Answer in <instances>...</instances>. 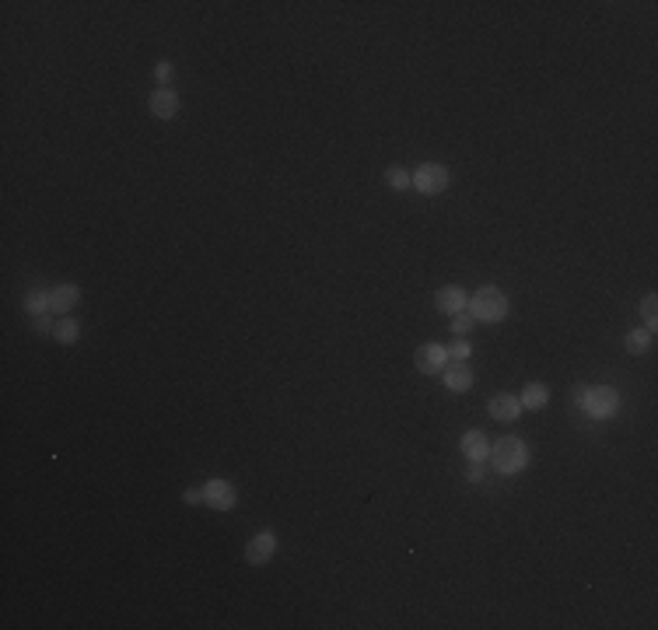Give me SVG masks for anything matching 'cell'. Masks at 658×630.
I'll return each mask as SVG.
<instances>
[{"instance_id": "6da1fadb", "label": "cell", "mask_w": 658, "mask_h": 630, "mask_svg": "<svg viewBox=\"0 0 658 630\" xmlns=\"http://www.w3.org/2000/svg\"><path fill=\"white\" fill-rule=\"evenodd\" d=\"M494 463H498L501 473H518V470H525V463H529L525 442H522V438H501V442L494 445Z\"/></svg>"}, {"instance_id": "7a4b0ae2", "label": "cell", "mask_w": 658, "mask_h": 630, "mask_svg": "<svg viewBox=\"0 0 658 630\" xmlns=\"http://www.w3.org/2000/svg\"><path fill=\"white\" fill-rule=\"evenodd\" d=\"M473 315L484 322H501L508 315V298L498 287H480L473 298Z\"/></svg>"}, {"instance_id": "3957f363", "label": "cell", "mask_w": 658, "mask_h": 630, "mask_svg": "<svg viewBox=\"0 0 658 630\" xmlns=\"http://www.w3.org/2000/svg\"><path fill=\"white\" fill-rule=\"evenodd\" d=\"M585 406H588L592 417H613L616 406H620V396H616V389L599 385V389H588V392H585Z\"/></svg>"}, {"instance_id": "277c9868", "label": "cell", "mask_w": 658, "mask_h": 630, "mask_svg": "<svg viewBox=\"0 0 658 630\" xmlns=\"http://www.w3.org/2000/svg\"><path fill=\"white\" fill-rule=\"evenodd\" d=\"M413 186L420 193H442L449 186V168L445 165H420L413 172Z\"/></svg>"}, {"instance_id": "5b68a950", "label": "cell", "mask_w": 658, "mask_h": 630, "mask_svg": "<svg viewBox=\"0 0 658 630\" xmlns=\"http://www.w3.org/2000/svg\"><path fill=\"white\" fill-rule=\"evenodd\" d=\"M445 364H449V350H445V347H438V343H424V347L417 350V368H420L424 375L442 371Z\"/></svg>"}, {"instance_id": "8992f818", "label": "cell", "mask_w": 658, "mask_h": 630, "mask_svg": "<svg viewBox=\"0 0 658 630\" xmlns=\"http://www.w3.org/2000/svg\"><path fill=\"white\" fill-rule=\"evenodd\" d=\"M203 501H207L210 508H217V511H228V508L235 504V490H232V483H225V480H210V483L203 487Z\"/></svg>"}, {"instance_id": "52a82bcc", "label": "cell", "mask_w": 658, "mask_h": 630, "mask_svg": "<svg viewBox=\"0 0 658 630\" xmlns=\"http://www.w3.org/2000/svg\"><path fill=\"white\" fill-rule=\"evenodd\" d=\"M442 371H445V385H449L452 392H466V389L473 385V371H470L466 361H449Z\"/></svg>"}, {"instance_id": "ba28073f", "label": "cell", "mask_w": 658, "mask_h": 630, "mask_svg": "<svg viewBox=\"0 0 658 630\" xmlns=\"http://www.w3.org/2000/svg\"><path fill=\"white\" fill-rule=\"evenodd\" d=\"M274 550H277V536H274V532H260V536L249 543L246 560H249V564H267V560L274 557Z\"/></svg>"}, {"instance_id": "9c48e42d", "label": "cell", "mask_w": 658, "mask_h": 630, "mask_svg": "<svg viewBox=\"0 0 658 630\" xmlns=\"http://www.w3.org/2000/svg\"><path fill=\"white\" fill-rule=\"evenodd\" d=\"M77 298H81V291H77L74 284H57V287L50 291V308L60 312V315H67V312L77 305Z\"/></svg>"}, {"instance_id": "30bf717a", "label": "cell", "mask_w": 658, "mask_h": 630, "mask_svg": "<svg viewBox=\"0 0 658 630\" xmlns=\"http://www.w3.org/2000/svg\"><path fill=\"white\" fill-rule=\"evenodd\" d=\"M175 109H179V98H175L172 88H158V91L151 95V112H154L158 119H172Z\"/></svg>"}, {"instance_id": "8fae6325", "label": "cell", "mask_w": 658, "mask_h": 630, "mask_svg": "<svg viewBox=\"0 0 658 630\" xmlns=\"http://www.w3.org/2000/svg\"><path fill=\"white\" fill-rule=\"evenodd\" d=\"M491 417L494 420H515L518 417V410H522V403L515 399V396H508V392H498L494 399H491Z\"/></svg>"}, {"instance_id": "7c38bea8", "label": "cell", "mask_w": 658, "mask_h": 630, "mask_svg": "<svg viewBox=\"0 0 658 630\" xmlns=\"http://www.w3.org/2000/svg\"><path fill=\"white\" fill-rule=\"evenodd\" d=\"M438 308H442L445 315H456L466 308V294L459 287H442V294H438Z\"/></svg>"}, {"instance_id": "4fadbf2b", "label": "cell", "mask_w": 658, "mask_h": 630, "mask_svg": "<svg viewBox=\"0 0 658 630\" xmlns=\"http://www.w3.org/2000/svg\"><path fill=\"white\" fill-rule=\"evenodd\" d=\"M546 396H550V389L543 382H532V385H525V392H522L518 403H525L529 410H539V406H546Z\"/></svg>"}, {"instance_id": "5bb4252c", "label": "cell", "mask_w": 658, "mask_h": 630, "mask_svg": "<svg viewBox=\"0 0 658 630\" xmlns=\"http://www.w3.org/2000/svg\"><path fill=\"white\" fill-rule=\"evenodd\" d=\"M463 452L470 456V463H480V459L487 456V442H484V435H477V431L466 435V438H463Z\"/></svg>"}, {"instance_id": "9a60e30c", "label": "cell", "mask_w": 658, "mask_h": 630, "mask_svg": "<svg viewBox=\"0 0 658 630\" xmlns=\"http://www.w3.org/2000/svg\"><path fill=\"white\" fill-rule=\"evenodd\" d=\"M53 333H57V340H60V343H74V340L81 336V329H77V322H74V319H60V322L53 326Z\"/></svg>"}, {"instance_id": "2e32d148", "label": "cell", "mask_w": 658, "mask_h": 630, "mask_svg": "<svg viewBox=\"0 0 658 630\" xmlns=\"http://www.w3.org/2000/svg\"><path fill=\"white\" fill-rule=\"evenodd\" d=\"M648 347H651V333H648V329L627 333V350H630V354H641V350H648Z\"/></svg>"}, {"instance_id": "e0dca14e", "label": "cell", "mask_w": 658, "mask_h": 630, "mask_svg": "<svg viewBox=\"0 0 658 630\" xmlns=\"http://www.w3.org/2000/svg\"><path fill=\"white\" fill-rule=\"evenodd\" d=\"M25 308H29V312H36V315L50 312V294H46V291H36V294H29V298H25Z\"/></svg>"}, {"instance_id": "ac0fdd59", "label": "cell", "mask_w": 658, "mask_h": 630, "mask_svg": "<svg viewBox=\"0 0 658 630\" xmlns=\"http://www.w3.org/2000/svg\"><path fill=\"white\" fill-rule=\"evenodd\" d=\"M385 179H389V186H396V189H406V186L413 182V175H410L406 168H389Z\"/></svg>"}, {"instance_id": "d6986e66", "label": "cell", "mask_w": 658, "mask_h": 630, "mask_svg": "<svg viewBox=\"0 0 658 630\" xmlns=\"http://www.w3.org/2000/svg\"><path fill=\"white\" fill-rule=\"evenodd\" d=\"M655 294H648L644 301H641V312H644V322H648V329H655Z\"/></svg>"}, {"instance_id": "ffe728a7", "label": "cell", "mask_w": 658, "mask_h": 630, "mask_svg": "<svg viewBox=\"0 0 658 630\" xmlns=\"http://www.w3.org/2000/svg\"><path fill=\"white\" fill-rule=\"evenodd\" d=\"M452 329L463 336V333H470L473 329V315H466V312H456V322H452Z\"/></svg>"}, {"instance_id": "44dd1931", "label": "cell", "mask_w": 658, "mask_h": 630, "mask_svg": "<svg viewBox=\"0 0 658 630\" xmlns=\"http://www.w3.org/2000/svg\"><path fill=\"white\" fill-rule=\"evenodd\" d=\"M470 357V343L466 340H456V347L449 350V361H466Z\"/></svg>"}, {"instance_id": "7402d4cb", "label": "cell", "mask_w": 658, "mask_h": 630, "mask_svg": "<svg viewBox=\"0 0 658 630\" xmlns=\"http://www.w3.org/2000/svg\"><path fill=\"white\" fill-rule=\"evenodd\" d=\"M154 74H158V81H168L172 67H168V63H158V67H154Z\"/></svg>"}, {"instance_id": "603a6c76", "label": "cell", "mask_w": 658, "mask_h": 630, "mask_svg": "<svg viewBox=\"0 0 658 630\" xmlns=\"http://www.w3.org/2000/svg\"><path fill=\"white\" fill-rule=\"evenodd\" d=\"M36 329H50V319H46V312H43V315L36 319Z\"/></svg>"}, {"instance_id": "cb8c5ba5", "label": "cell", "mask_w": 658, "mask_h": 630, "mask_svg": "<svg viewBox=\"0 0 658 630\" xmlns=\"http://www.w3.org/2000/svg\"><path fill=\"white\" fill-rule=\"evenodd\" d=\"M186 501H189V504H196V501H203V494H196V490H186Z\"/></svg>"}]
</instances>
